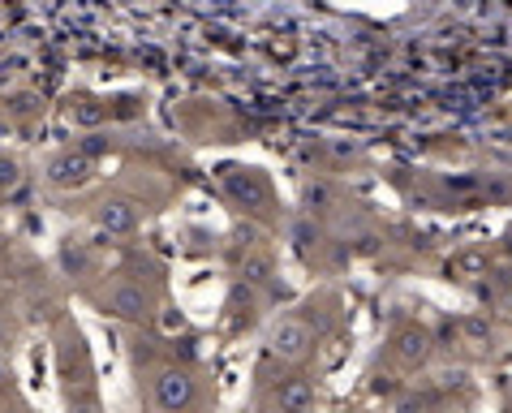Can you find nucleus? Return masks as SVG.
<instances>
[{
    "instance_id": "obj_1",
    "label": "nucleus",
    "mask_w": 512,
    "mask_h": 413,
    "mask_svg": "<svg viewBox=\"0 0 512 413\" xmlns=\"http://www.w3.org/2000/svg\"><path fill=\"white\" fill-rule=\"evenodd\" d=\"M220 185H224V194H229L237 207L254 211V216L272 211V181H267V177L259 173V168L224 164V168H220Z\"/></svg>"
},
{
    "instance_id": "obj_2",
    "label": "nucleus",
    "mask_w": 512,
    "mask_h": 413,
    "mask_svg": "<svg viewBox=\"0 0 512 413\" xmlns=\"http://www.w3.org/2000/svg\"><path fill=\"white\" fill-rule=\"evenodd\" d=\"M151 401L160 413H190L198 405V383L186 366H160L151 379Z\"/></svg>"
},
{
    "instance_id": "obj_3",
    "label": "nucleus",
    "mask_w": 512,
    "mask_h": 413,
    "mask_svg": "<svg viewBox=\"0 0 512 413\" xmlns=\"http://www.w3.org/2000/svg\"><path fill=\"white\" fill-rule=\"evenodd\" d=\"M99 306H104V315L125 319V323H147L151 310H155L151 293L142 289V284H134V280H112L108 289L99 293Z\"/></svg>"
},
{
    "instance_id": "obj_4",
    "label": "nucleus",
    "mask_w": 512,
    "mask_h": 413,
    "mask_svg": "<svg viewBox=\"0 0 512 413\" xmlns=\"http://www.w3.org/2000/svg\"><path fill=\"white\" fill-rule=\"evenodd\" d=\"M44 177H48L52 190H82V185L95 177V160L87 151H78V147H65V151H56L48 160Z\"/></svg>"
},
{
    "instance_id": "obj_5",
    "label": "nucleus",
    "mask_w": 512,
    "mask_h": 413,
    "mask_svg": "<svg viewBox=\"0 0 512 413\" xmlns=\"http://www.w3.org/2000/svg\"><path fill=\"white\" fill-rule=\"evenodd\" d=\"M91 224L104 237H130V233H138V224H142V216H138V203L134 198H99V203L91 207Z\"/></svg>"
},
{
    "instance_id": "obj_6",
    "label": "nucleus",
    "mask_w": 512,
    "mask_h": 413,
    "mask_svg": "<svg viewBox=\"0 0 512 413\" xmlns=\"http://www.w3.org/2000/svg\"><path fill=\"white\" fill-rule=\"evenodd\" d=\"M267 349L276 353L280 362H302L310 349H315V327H310L306 319H280L272 327V336H267Z\"/></svg>"
},
{
    "instance_id": "obj_7",
    "label": "nucleus",
    "mask_w": 512,
    "mask_h": 413,
    "mask_svg": "<svg viewBox=\"0 0 512 413\" xmlns=\"http://www.w3.org/2000/svg\"><path fill=\"white\" fill-rule=\"evenodd\" d=\"M272 405H276V413H310L315 409V383H310L306 375L280 379L276 392H272Z\"/></svg>"
},
{
    "instance_id": "obj_8",
    "label": "nucleus",
    "mask_w": 512,
    "mask_h": 413,
    "mask_svg": "<svg viewBox=\"0 0 512 413\" xmlns=\"http://www.w3.org/2000/svg\"><path fill=\"white\" fill-rule=\"evenodd\" d=\"M56 263H61V272L69 280H87L95 272V259H91V250H87V241H74V237H65L61 241V250H56Z\"/></svg>"
},
{
    "instance_id": "obj_9",
    "label": "nucleus",
    "mask_w": 512,
    "mask_h": 413,
    "mask_svg": "<svg viewBox=\"0 0 512 413\" xmlns=\"http://www.w3.org/2000/svg\"><path fill=\"white\" fill-rule=\"evenodd\" d=\"M224 310H229V323H233V332H241V327H250L254 323V289H250V284H233V289H229V306H224Z\"/></svg>"
},
{
    "instance_id": "obj_10",
    "label": "nucleus",
    "mask_w": 512,
    "mask_h": 413,
    "mask_svg": "<svg viewBox=\"0 0 512 413\" xmlns=\"http://www.w3.org/2000/svg\"><path fill=\"white\" fill-rule=\"evenodd\" d=\"M396 353H401V362L418 366V362H426V353H431V336H426L422 327H405V332L396 336Z\"/></svg>"
},
{
    "instance_id": "obj_11",
    "label": "nucleus",
    "mask_w": 512,
    "mask_h": 413,
    "mask_svg": "<svg viewBox=\"0 0 512 413\" xmlns=\"http://www.w3.org/2000/svg\"><path fill=\"white\" fill-rule=\"evenodd\" d=\"M69 121L74 125H82V130H99V125L108 121V104H99V99H74V104H69Z\"/></svg>"
},
{
    "instance_id": "obj_12",
    "label": "nucleus",
    "mask_w": 512,
    "mask_h": 413,
    "mask_svg": "<svg viewBox=\"0 0 512 413\" xmlns=\"http://www.w3.org/2000/svg\"><path fill=\"white\" fill-rule=\"evenodd\" d=\"M18 185H22V164H18V155L0 151V194H13Z\"/></svg>"
},
{
    "instance_id": "obj_13",
    "label": "nucleus",
    "mask_w": 512,
    "mask_h": 413,
    "mask_svg": "<svg viewBox=\"0 0 512 413\" xmlns=\"http://www.w3.org/2000/svg\"><path fill=\"white\" fill-rule=\"evenodd\" d=\"M302 203H306V211H323L327 203H332V190H327L323 181H306L302 185Z\"/></svg>"
},
{
    "instance_id": "obj_14",
    "label": "nucleus",
    "mask_w": 512,
    "mask_h": 413,
    "mask_svg": "<svg viewBox=\"0 0 512 413\" xmlns=\"http://www.w3.org/2000/svg\"><path fill=\"white\" fill-rule=\"evenodd\" d=\"M9 340H13V323H9V310L0 306V353L9 349Z\"/></svg>"
},
{
    "instance_id": "obj_15",
    "label": "nucleus",
    "mask_w": 512,
    "mask_h": 413,
    "mask_svg": "<svg viewBox=\"0 0 512 413\" xmlns=\"http://www.w3.org/2000/svg\"><path fill=\"white\" fill-rule=\"evenodd\" d=\"M13 259V237L5 233V229H0V267H5Z\"/></svg>"
},
{
    "instance_id": "obj_16",
    "label": "nucleus",
    "mask_w": 512,
    "mask_h": 413,
    "mask_svg": "<svg viewBox=\"0 0 512 413\" xmlns=\"http://www.w3.org/2000/svg\"><path fill=\"white\" fill-rule=\"evenodd\" d=\"M13 392V375H9V366L0 362V401H5V396Z\"/></svg>"
},
{
    "instance_id": "obj_17",
    "label": "nucleus",
    "mask_w": 512,
    "mask_h": 413,
    "mask_svg": "<svg viewBox=\"0 0 512 413\" xmlns=\"http://www.w3.org/2000/svg\"><path fill=\"white\" fill-rule=\"evenodd\" d=\"M69 413H99V405L91 401V396H82V401H74V405H69Z\"/></svg>"
}]
</instances>
